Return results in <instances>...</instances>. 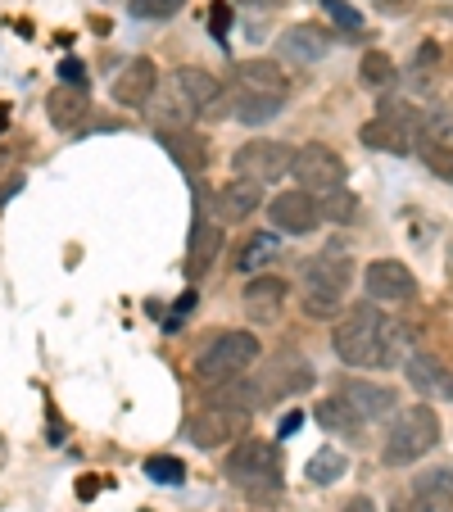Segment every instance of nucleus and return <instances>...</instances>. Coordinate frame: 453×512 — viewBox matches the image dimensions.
Instances as JSON below:
<instances>
[{
  "label": "nucleus",
  "instance_id": "f257e3e1",
  "mask_svg": "<svg viewBox=\"0 0 453 512\" xmlns=\"http://www.w3.org/2000/svg\"><path fill=\"white\" fill-rule=\"evenodd\" d=\"M331 345L349 368H399V363L413 358V331L386 318L376 304H354L336 322Z\"/></svg>",
  "mask_w": 453,
  "mask_h": 512
},
{
  "label": "nucleus",
  "instance_id": "f03ea898",
  "mask_svg": "<svg viewBox=\"0 0 453 512\" xmlns=\"http://www.w3.org/2000/svg\"><path fill=\"white\" fill-rule=\"evenodd\" d=\"M349 281H354V259H345V254H336V250L313 254V259L304 263V272H299V309L318 322L336 318L349 295Z\"/></svg>",
  "mask_w": 453,
  "mask_h": 512
},
{
  "label": "nucleus",
  "instance_id": "7ed1b4c3",
  "mask_svg": "<svg viewBox=\"0 0 453 512\" xmlns=\"http://www.w3.org/2000/svg\"><path fill=\"white\" fill-rule=\"evenodd\" d=\"M263 345L254 331H218L209 345L195 354V377L204 386H227V381L245 377V372L259 363Z\"/></svg>",
  "mask_w": 453,
  "mask_h": 512
},
{
  "label": "nucleus",
  "instance_id": "20e7f679",
  "mask_svg": "<svg viewBox=\"0 0 453 512\" xmlns=\"http://www.w3.org/2000/svg\"><path fill=\"white\" fill-rule=\"evenodd\" d=\"M440 445V417H435L431 404H408L399 408V417L390 422L386 449H381V463L386 467H408L417 458H426Z\"/></svg>",
  "mask_w": 453,
  "mask_h": 512
},
{
  "label": "nucleus",
  "instance_id": "39448f33",
  "mask_svg": "<svg viewBox=\"0 0 453 512\" xmlns=\"http://www.w3.org/2000/svg\"><path fill=\"white\" fill-rule=\"evenodd\" d=\"M227 481L236 490L254 494V499H268V494L281 490V458L272 440H259V435H245L241 445L227 454Z\"/></svg>",
  "mask_w": 453,
  "mask_h": 512
},
{
  "label": "nucleus",
  "instance_id": "423d86ee",
  "mask_svg": "<svg viewBox=\"0 0 453 512\" xmlns=\"http://www.w3.org/2000/svg\"><path fill=\"white\" fill-rule=\"evenodd\" d=\"M173 87L177 96H182L186 114H200V118H232V91L222 87L213 73H204V68H177L173 73Z\"/></svg>",
  "mask_w": 453,
  "mask_h": 512
},
{
  "label": "nucleus",
  "instance_id": "0eeeda50",
  "mask_svg": "<svg viewBox=\"0 0 453 512\" xmlns=\"http://www.w3.org/2000/svg\"><path fill=\"white\" fill-rule=\"evenodd\" d=\"M290 177H295L304 191L322 195V191H336V186H345L349 168H345V159H340L331 145L313 141V145H299V150H295V168H290Z\"/></svg>",
  "mask_w": 453,
  "mask_h": 512
},
{
  "label": "nucleus",
  "instance_id": "6e6552de",
  "mask_svg": "<svg viewBox=\"0 0 453 512\" xmlns=\"http://www.w3.org/2000/svg\"><path fill=\"white\" fill-rule=\"evenodd\" d=\"M232 168L245 182L268 186V182H281V177L295 168V155H290V145H281V141H245L232 155Z\"/></svg>",
  "mask_w": 453,
  "mask_h": 512
},
{
  "label": "nucleus",
  "instance_id": "1a4fd4ad",
  "mask_svg": "<svg viewBox=\"0 0 453 512\" xmlns=\"http://www.w3.org/2000/svg\"><path fill=\"white\" fill-rule=\"evenodd\" d=\"M268 218L281 236H313L322 227V209H318V195L295 186V191H281L277 200L268 204Z\"/></svg>",
  "mask_w": 453,
  "mask_h": 512
},
{
  "label": "nucleus",
  "instance_id": "9d476101",
  "mask_svg": "<svg viewBox=\"0 0 453 512\" xmlns=\"http://www.w3.org/2000/svg\"><path fill=\"white\" fill-rule=\"evenodd\" d=\"M363 286L376 304H413L417 300V277L399 259H372L363 272Z\"/></svg>",
  "mask_w": 453,
  "mask_h": 512
},
{
  "label": "nucleus",
  "instance_id": "9b49d317",
  "mask_svg": "<svg viewBox=\"0 0 453 512\" xmlns=\"http://www.w3.org/2000/svg\"><path fill=\"white\" fill-rule=\"evenodd\" d=\"M417 132H422L417 123H408V118L381 109L376 118H367V123L358 127V141H363L367 150H381V155H404V150H413Z\"/></svg>",
  "mask_w": 453,
  "mask_h": 512
},
{
  "label": "nucleus",
  "instance_id": "f8f14e48",
  "mask_svg": "<svg viewBox=\"0 0 453 512\" xmlns=\"http://www.w3.org/2000/svg\"><path fill=\"white\" fill-rule=\"evenodd\" d=\"M259 386H263V395H268V404L272 399H290V395H304V390L313 386V368H309V358H299V354H277L268 363V368L259 372Z\"/></svg>",
  "mask_w": 453,
  "mask_h": 512
},
{
  "label": "nucleus",
  "instance_id": "ddd939ff",
  "mask_svg": "<svg viewBox=\"0 0 453 512\" xmlns=\"http://www.w3.org/2000/svg\"><path fill=\"white\" fill-rule=\"evenodd\" d=\"M340 399H345L363 422H386V417H395V408H399L395 390L381 386V381H363V377H349L345 386H340Z\"/></svg>",
  "mask_w": 453,
  "mask_h": 512
},
{
  "label": "nucleus",
  "instance_id": "4468645a",
  "mask_svg": "<svg viewBox=\"0 0 453 512\" xmlns=\"http://www.w3.org/2000/svg\"><path fill=\"white\" fill-rule=\"evenodd\" d=\"M286 295H290V286L281 277H254L250 286L241 290V304H245V313H250V322L268 327V322L281 318V309H286Z\"/></svg>",
  "mask_w": 453,
  "mask_h": 512
},
{
  "label": "nucleus",
  "instance_id": "2eb2a0df",
  "mask_svg": "<svg viewBox=\"0 0 453 512\" xmlns=\"http://www.w3.org/2000/svg\"><path fill=\"white\" fill-rule=\"evenodd\" d=\"M236 87L250 91V96H272V100H286L290 78L281 73L277 59H241L236 64Z\"/></svg>",
  "mask_w": 453,
  "mask_h": 512
},
{
  "label": "nucleus",
  "instance_id": "dca6fc26",
  "mask_svg": "<svg viewBox=\"0 0 453 512\" xmlns=\"http://www.w3.org/2000/svg\"><path fill=\"white\" fill-rule=\"evenodd\" d=\"M159 87V73L150 59H132V64H123V73L114 78V100L118 105H132V109H145L150 105V96H155Z\"/></svg>",
  "mask_w": 453,
  "mask_h": 512
},
{
  "label": "nucleus",
  "instance_id": "f3484780",
  "mask_svg": "<svg viewBox=\"0 0 453 512\" xmlns=\"http://www.w3.org/2000/svg\"><path fill=\"white\" fill-rule=\"evenodd\" d=\"M209 408H218V413H236V417H250V413H259V408H268V395H263V386H259V377H236V381H227V386H218L209 395Z\"/></svg>",
  "mask_w": 453,
  "mask_h": 512
},
{
  "label": "nucleus",
  "instance_id": "a211bd4d",
  "mask_svg": "<svg viewBox=\"0 0 453 512\" xmlns=\"http://www.w3.org/2000/svg\"><path fill=\"white\" fill-rule=\"evenodd\" d=\"M222 245H227L222 227L209 223V218H195V227H191V250H186V277H204V272L218 263Z\"/></svg>",
  "mask_w": 453,
  "mask_h": 512
},
{
  "label": "nucleus",
  "instance_id": "6ab92c4d",
  "mask_svg": "<svg viewBox=\"0 0 453 512\" xmlns=\"http://www.w3.org/2000/svg\"><path fill=\"white\" fill-rule=\"evenodd\" d=\"M413 512H453V467H435L413 481Z\"/></svg>",
  "mask_w": 453,
  "mask_h": 512
},
{
  "label": "nucleus",
  "instance_id": "aec40b11",
  "mask_svg": "<svg viewBox=\"0 0 453 512\" xmlns=\"http://www.w3.org/2000/svg\"><path fill=\"white\" fill-rule=\"evenodd\" d=\"M281 55L295 59V64H318V59H327V46L331 37L318 28V23H295V28L281 32Z\"/></svg>",
  "mask_w": 453,
  "mask_h": 512
},
{
  "label": "nucleus",
  "instance_id": "412c9836",
  "mask_svg": "<svg viewBox=\"0 0 453 512\" xmlns=\"http://www.w3.org/2000/svg\"><path fill=\"white\" fill-rule=\"evenodd\" d=\"M46 114H50V123H55L59 132H78V127L87 123V114H91L87 91L82 87H55L46 96Z\"/></svg>",
  "mask_w": 453,
  "mask_h": 512
},
{
  "label": "nucleus",
  "instance_id": "4be33fe9",
  "mask_svg": "<svg viewBox=\"0 0 453 512\" xmlns=\"http://www.w3.org/2000/svg\"><path fill=\"white\" fill-rule=\"evenodd\" d=\"M263 204V186L259 182H245V177H236V182L222 186L218 195V213L222 223H245V218H254V209Z\"/></svg>",
  "mask_w": 453,
  "mask_h": 512
},
{
  "label": "nucleus",
  "instance_id": "5701e85b",
  "mask_svg": "<svg viewBox=\"0 0 453 512\" xmlns=\"http://www.w3.org/2000/svg\"><path fill=\"white\" fill-rule=\"evenodd\" d=\"M232 431H241V417H236V413H218V408H204V413H195L191 422H186V435H191L200 449H213L218 440H227Z\"/></svg>",
  "mask_w": 453,
  "mask_h": 512
},
{
  "label": "nucleus",
  "instance_id": "b1692460",
  "mask_svg": "<svg viewBox=\"0 0 453 512\" xmlns=\"http://www.w3.org/2000/svg\"><path fill=\"white\" fill-rule=\"evenodd\" d=\"M164 145L173 150V159L182 164V173L200 177L204 168H209V141L195 132H164Z\"/></svg>",
  "mask_w": 453,
  "mask_h": 512
},
{
  "label": "nucleus",
  "instance_id": "393cba45",
  "mask_svg": "<svg viewBox=\"0 0 453 512\" xmlns=\"http://www.w3.org/2000/svg\"><path fill=\"white\" fill-rule=\"evenodd\" d=\"M281 259V236L277 232H254L250 241L236 250V268L241 272H259V268H268V263H277Z\"/></svg>",
  "mask_w": 453,
  "mask_h": 512
},
{
  "label": "nucleus",
  "instance_id": "a878e982",
  "mask_svg": "<svg viewBox=\"0 0 453 512\" xmlns=\"http://www.w3.org/2000/svg\"><path fill=\"white\" fill-rule=\"evenodd\" d=\"M232 118H241V123H250V127H259V123H272V118L281 114V105L286 100H272V96H250V91H241V87H232Z\"/></svg>",
  "mask_w": 453,
  "mask_h": 512
},
{
  "label": "nucleus",
  "instance_id": "bb28decb",
  "mask_svg": "<svg viewBox=\"0 0 453 512\" xmlns=\"http://www.w3.org/2000/svg\"><path fill=\"white\" fill-rule=\"evenodd\" d=\"M313 417H318V422L327 426L331 435H345V440H354V435H363V426H367L363 417H358L354 408H349L340 395H336V399H327V404H318V413H313Z\"/></svg>",
  "mask_w": 453,
  "mask_h": 512
},
{
  "label": "nucleus",
  "instance_id": "cd10ccee",
  "mask_svg": "<svg viewBox=\"0 0 453 512\" xmlns=\"http://www.w3.org/2000/svg\"><path fill=\"white\" fill-rule=\"evenodd\" d=\"M404 377H408V386H413V390L435 395V386H440V377H444V363H435L431 354H413L404 363Z\"/></svg>",
  "mask_w": 453,
  "mask_h": 512
},
{
  "label": "nucleus",
  "instance_id": "c85d7f7f",
  "mask_svg": "<svg viewBox=\"0 0 453 512\" xmlns=\"http://www.w3.org/2000/svg\"><path fill=\"white\" fill-rule=\"evenodd\" d=\"M318 209H322V218H327V223H354V218H358V200H354V191H349V186L322 191L318 195Z\"/></svg>",
  "mask_w": 453,
  "mask_h": 512
},
{
  "label": "nucleus",
  "instance_id": "c756f323",
  "mask_svg": "<svg viewBox=\"0 0 453 512\" xmlns=\"http://www.w3.org/2000/svg\"><path fill=\"white\" fill-rule=\"evenodd\" d=\"M358 78H363V87H372V91L390 87V78H395V59H390L386 50H367V55L358 59Z\"/></svg>",
  "mask_w": 453,
  "mask_h": 512
},
{
  "label": "nucleus",
  "instance_id": "7c9ffc66",
  "mask_svg": "<svg viewBox=\"0 0 453 512\" xmlns=\"http://www.w3.org/2000/svg\"><path fill=\"white\" fill-rule=\"evenodd\" d=\"M304 476H309L313 485H336L340 476H345V454H340V449H318V454L309 458V467H304Z\"/></svg>",
  "mask_w": 453,
  "mask_h": 512
},
{
  "label": "nucleus",
  "instance_id": "2f4dec72",
  "mask_svg": "<svg viewBox=\"0 0 453 512\" xmlns=\"http://www.w3.org/2000/svg\"><path fill=\"white\" fill-rule=\"evenodd\" d=\"M422 164L431 168L440 182L453 186V145H444V141H422Z\"/></svg>",
  "mask_w": 453,
  "mask_h": 512
},
{
  "label": "nucleus",
  "instance_id": "473e14b6",
  "mask_svg": "<svg viewBox=\"0 0 453 512\" xmlns=\"http://www.w3.org/2000/svg\"><path fill=\"white\" fill-rule=\"evenodd\" d=\"M145 476H155V481H164V485H182L186 467L177 463V458H168V454H155V458H145Z\"/></svg>",
  "mask_w": 453,
  "mask_h": 512
},
{
  "label": "nucleus",
  "instance_id": "72a5a7b5",
  "mask_svg": "<svg viewBox=\"0 0 453 512\" xmlns=\"http://www.w3.org/2000/svg\"><path fill=\"white\" fill-rule=\"evenodd\" d=\"M132 19H173L182 10V0H127Z\"/></svg>",
  "mask_w": 453,
  "mask_h": 512
},
{
  "label": "nucleus",
  "instance_id": "f704fd0d",
  "mask_svg": "<svg viewBox=\"0 0 453 512\" xmlns=\"http://www.w3.org/2000/svg\"><path fill=\"white\" fill-rule=\"evenodd\" d=\"M322 10H327V19L336 23V28H345V32L363 28V14H358L354 5H345V0H322Z\"/></svg>",
  "mask_w": 453,
  "mask_h": 512
},
{
  "label": "nucleus",
  "instance_id": "c9c22d12",
  "mask_svg": "<svg viewBox=\"0 0 453 512\" xmlns=\"http://www.w3.org/2000/svg\"><path fill=\"white\" fill-rule=\"evenodd\" d=\"M227 28H232V5L213 0V10H209V32L222 41V37H227Z\"/></svg>",
  "mask_w": 453,
  "mask_h": 512
},
{
  "label": "nucleus",
  "instance_id": "e433bc0d",
  "mask_svg": "<svg viewBox=\"0 0 453 512\" xmlns=\"http://www.w3.org/2000/svg\"><path fill=\"white\" fill-rule=\"evenodd\" d=\"M59 78H64V87H82V82H87V64H82V59H64V64H59Z\"/></svg>",
  "mask_w": 453,
  "mask_h": 512
},
{
  "label": "nucleus",
  "instance_id": "4c0bfd02",
  "mask_svg": "<svg viewBox=\"0 0 453 512\" xmlns=\"http://www.w3.org/2000/svg\"><path fill=\"white\" fill-rule=\"evenodd\" d=\"M431 64H440V46H435V41H426V46L417 50V68H413V73L422 78V73H426Z\"/></svg>",
  "mask_w": 453,
  "mask_h": 512
},
{
  "label": "nucleus",
  "instance_id": "58836bf2",
  "mask_svg": "<svg viewBox=\"0 0 453 512\" xmlns=\"http://www.w3.org/2000/svg\"><path fill=\"white\" fill-rule=\"evenodd\" d=\"M435 395H440L444 404H453V368H444V377H440V386H435Z\"/></svg>",
  "mask_w": 453,
  "mask_h": 512
},
{
  "label": "nucleus",
  "instance_id": "ea45409f",
  "mask_svg": "<svg viewBox=\"0 0 453 512\" xmlns=\"http://www.w3.org/2000/svg\"><path fill=\"white\" fill-rule=\"evenodd\" d=\"M345 512H376V503L367 499V494H358V499H349V503H345Z\"/></svg>",
  "mask_w": 453,
  "mask_h": 512
},
{
  "label": "nucleus",
  "instance_id": "a19ab883",
  "mask_svg": "<svg viewBox=\"0 0 453 512\" xmlns=\"http://www.w3.org/2000/svg\"><path fill=\"white\" fill-rule=\"evenodd\" d=\"M381 10L386 14H408L413 10V0H381Z\"/></svg>",
  "mask_w": 453,
  "mask_h": 512
},
{
  "label": "nucleus",
  "instance_id": "79ce46f5",
  "mask_svg": "<svg viewBox=\"0 0 453 512\" xmlns=\"http://www.w3.org/2000/svg\"><path fill=\"white\" fill-rule=\"evenodd\" d=\"M299 422H304L299 413H286V417H281V435H295V431H299Z\"/></svg>",
  "mask_w": 453,
  "mask_h": 512
},
{
  "label": "nucleus",
  "instance_id": "37998d69",
  "mask_svg": "<svg viewBox=\"0 0 453 512\" xmlns=\"http://www.w3.org/2000/svg\"><path fill=\"white\" fill-rule=\"evenodd\" d=\"M241 5H250V10H259V14L277 10V0H241Z\"/></svg>",
  "mask_w": 453,
  "mask_h": 512
},
{
  "label": "nucleus",
  "instance_id": "c03bdc74",
  "mask_svg": "<svg viewBox=\"0 0 453 512\" xmlns=\"http://www.w3.org/2000/svg\"><path fill=\"white\" fill-rule=\"evenodd\" d=\"M96 490H100V481H82V485H78V494H82V499H91V494H96Z\"/></svg>",
  "mask_w": 453,
  "mask_h": 512
},
{
  "label": "nucleus",
  "instance_id": "a18cd8bd",
  "mask_svg": "<svg viewBox=\"0 0 453 512\" xmlns=\"http://www.w3.org/2000/svg\"><path fill=\"white\" fill-rule=\"evenodd\" d=\"M395 512H413V508H408V503H395Z\"/></svg>",
  "mask_w": 453,
  "mask_h": 512
}]
</instances>
